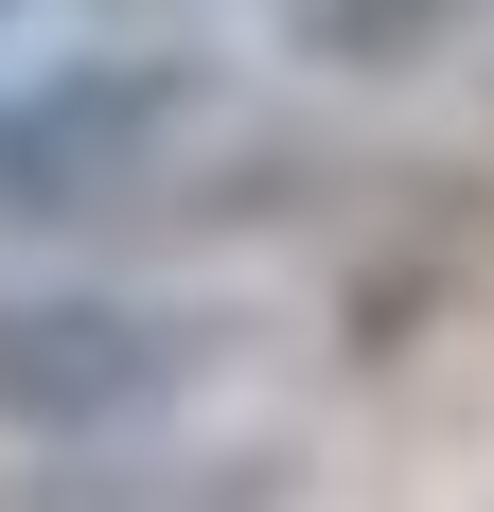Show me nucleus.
Segmentation results:
<instances>
[{"label": "nucleus", "mask_w": 494, "mask_h": 512, "mask_svg": "<svg viewBox=\"0 0 494 512\" xmlns=\"http://www.w3.org/2000/svg\"><path fill=\"white\" fill-rule=\"evenodd\" d=\"M195 371L177 318H124V301H0V407L18 424H124Z\"/></svg>", "instance_id": "f257e3e1"}, {"label": "nucleus", "mask_w": 494, "mask_h": 512, "mask_svg": "<svg viewBox=\"0 0 494 512\" xmlns=\"http://www.w3.org/2000/svg\"><path fill=\"white\" fill-rule=\"evenodd\" d=\"M195 89H159V71H71V89L0 106V212H71V195H124V159L159 142Z\"/></svg>", "instance_id": "f03ea898"}]
</instances>
